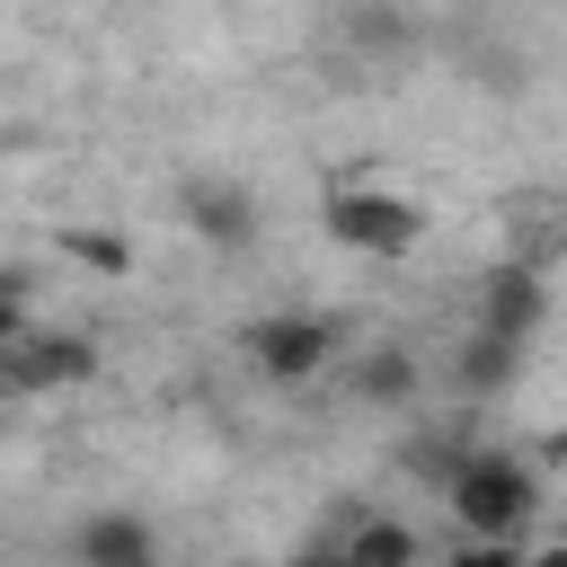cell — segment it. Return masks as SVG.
I'll use <instances>...</instances> for the list:
<instances>
[{
  "instance_id": "cell-1",
  "label": "cell",
  "mask_w": 567,
  "mask_h": 567,
  "mask_svg": "<svg viewBox=\"0 0 567 567\" xmlns=\"http://www.w3.org/2000/svg\"><path fill=\"white\" fill-rule=\"evenodd\" d=\"M549 461L532 452H505V443H461V461L434 478L452 532L470 558H523L540 540V514H549Z\"/></svg>"
},
{
  "instance_id": "cell-2",
  "label": "cell",
  "mask_w": 567,
  "mask_h": 567,
  "mask_svg": "<svg viewBox=\"0 0 567 567\" xmlns=\"http://www.w3.org/2000/svg\"><path fill=\"white\" fill-rule=\"evenodd\" d=\"M319 230H328L354 266H408V257L425 248L434 213H425V195L399 186V177H337V186L319 195Z\"/></svg>"
},
{
  "instance_id": "cell-3",
  "label": "cell",
  "mask_w": 567,
  "mask_h": 567,
  "mask_svg": "<svg viewBox=\"0 0 567 567\" xmlns=\"http://www.w3.org/2000/svg\"><path fill=\"white\" fill-rule=\"evenodd\" d=\"M239 346H248V372L275 381V390H310V381H328V372L354 354L328 310H266Z\"/></svg>"
},
{
  "instance_id": "cell-4",
  "label": "cell",
  "mask_w": 567,
  "mask_h": 567,
  "mask_svg": "<svg viewBox=\"0 0 567 567\" xmlns=\"http://www.w3.org/2000/svg\"><path fill=\"white\" fill-rule=\"evenodd\" d=\"M496 257L549 275L567 257V195H505L496 204Z\"/></svg>"
},
{
  "instance_id": "cell-5",
  "label": "cell",
  "mask_w": 567,
  "mask_h": 567,
  "mask_svg": "<svg viewBox=\"0 0 567 567\" xmlns=\"http://www.w3.org/2000/svg\"><path fill=\"white\" fill-rule=\"evenodd\" d=\"M346 381H354V408H416L425 399V354H408V346H354Z\"/></svg>"
},
{
  "instance_id": "cell-6",
  "label": "cell",
  "mask_w": 567,
  "mask_h": 567,
  "mask_svg": "<svg viewBox=\"0 0 567 567\" xmlns=\"http://www.w3.org/2000/svg\"><path fill=\"white\" fill-rule=\"evenodd\" d=\"M71 558H80V567H151V558H159V532H151L133 505H106V514H89V523L71 532Z\"/></svg>"
},
{
  "instance_id": "cell-7",
  "label": "cell",
  "mask_w": 567,
  "mask_h": 567,
  "mask_svg": "<svg viewBox=\"0 0 567 567\" xmlns=\"http://www.w3.org/2000/svg\"><path fill=\"white\" fill-rule=\"evenodd\" d=\"M195 230L248 239V195H239V186H195Z\"/></svg>"
},
{
  "instance_id": "cell-8",
  "label": "cell",
  "mask_w": 567,
  "mask_h": 567,
  "mask_svg": "<svg viewBox=\"0 0 567 567\" xmlns=\"http://www.w3.org/2000/svg\"><path fill=\"white\" fill-rule=\"evenodd\" d=\"M540 461H549V470H558V478H567V425H558V434H549V443H540Z\"/></svg>"
}]
</instances>
